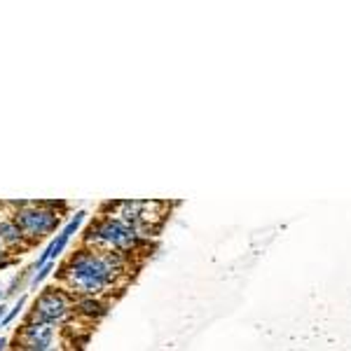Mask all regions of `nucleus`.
Segmentation results:
<instances>
[{"instance_id":"nucleus-5","label":"nucleus","mask_w":351,"mask_h":351,"mask_svg":"<svg viewBox=\"0 0 351 351\" xmlns=\"http://www.w3.org/2000/svg\"><path fill=\"white\" fill-rule=\"evenodd\" d=\"M112 307V298H73V314L77 321L94 326Z\"/></svg>"},{"instance_id":"nucleus-6","label":"nucleus","mask_w":351,"mask_h":351,"mask_svg":"<svg viewBox=\"0 0 351 351\" xmlns=\"http://www.w3.org/2000/svg\"><path fill=\"white\" fill-rule=\"evenodd\" d=\"M84 220H87V211H75V216H71V220H68L64 228L56 232V237L49 239V243H52V260H54V263H56V258H59L61 253L66 251L68 241L75 237V232L82 228Z\"/></svg>"},{"instance_id":"nucleus-3","label":"nucleus","mask_w":351,"mask_h":351,"mask_svg":"<svg viewBox=\"0 0 351 351\" xmlns=\"http://www.w3.org/2000/svg\"><path fill=\"white\" fill-rule=\"evenodd\" d=\"M12 213L14 223L19 225L21 234L28 246L45 237L61 230V211L66 208L64 202H10L5 204Z\"/></svg>"},{"instance_id":"nucleus-7","label":"nucleus","mask_w":351,"mask_h":351,"mask_svg":"<svg viewBox=\"0 0 351 351\" xmlns=\"http://www.w3.org/2000/svg\"><path fill=\"white\" fill-rule=\"evenodd\" d=\"M0 241H3V246L8 248L10 253L21 251V248L28 246L24 234H21V230H19V225L14 223L12 213H5V216L0 218Z\"/></svg>"},{"instance_id":"nucleus-11","label":"nucleus","mask_w":351,"mask_h":351,"mask_svg":"<svg viewBox=\"0 0 351 351\" xmlns=\"http://www.w3.org/2000/svg\"><path fill=\"white\" fill-rule=\"evenodd\" d=\"M8 344H10L8 337H0V351H8Z\"/></svg>"},{"instance_id":"nucleus-10","label":"nucleus","mask_w":351,"mask_h":351,"mask_svg":"<svg viewBox=\"0 0 351 351\" xmlns=\"http://www.w3.org/2000/svg\"><path fill=\"white\" fill-rule=\"evenodd\" d=\"M5 314H8V304H5V302H0V324H3Z\"/></svg>"},{"instance_id":"nucleus-12","label":"nucleus","mask_w":351,"mask_h":351,"mask_svg":"<svg viewBox=\"0 0 351 351\" xmlns=\"http://www.w3.org/2000/svg\"><path fill=\"white\" fill-rule=\"evenodd\" d=\"M0 218H3V216H0Z\"/></svg>"},{"instance_id":"nucleus-4","label":"nucleus","mask_w":351,"mask_h":351,"mask_svg":"<svg viewBox=\"0 0 351 351\" xmlns=\"http://www.w3.org/2000/svg\"><path fill=\"white\" fill-rule=\"evenodd\" d=\"M26 319L38 321V324H49L56 328L73 326L75 314H73V295L66 293L61 286H47L36 298L33 307L28 309Z\"/></svg>"},{"instance_id":"nucleus-8","label":"nucleus","mask_w":351,"mask_h":351,"mask_svg":"<svg viewBox=\"0 0 351 351\" xmlns=\"http://www.w3.org/2000/svg\"><path fill=\"white\" fill-rule=\"evenodd\" d=\"M26 302H28V298H26V295H19V298H16V302L8 309V314H5V319H3V324H0V328L12 326V321H16V316H19L21 311H24Z\"/></svg>"},{"instance_id":"nucleus-1","label":"nucleus","mask_w":351,"mask_h":351,"mask_svg":"<svg viewBox=\"0 0 351 351\" xmlns=\"http://www.w3.org/2000/svg\"><path fill=\"white\" fill-rule=\"evenodd\" d=\"M134 274V256L101 253L82 246L59 267V286L73 298H112Z\"/></svg>"},{"instance_id":"nucleus-9","label":"nucleus","mask_w":351,"mask_h":351,"mask_svg":"<svg viewBox=\"0 0 351 351\" xmlns=\"http://www.w3.org/2000/svg\"><path fill=\"white\" fill-rule=\"evenodd\" d=\"M54 265H56L54 260H49V263L43 265L38 271H33V276H31V288H33V291H38V286H43L45 281H47V276L54 271Z\"/></svg>"},{"instance_id":"nucleus-2","label":"nucleus","mask_w":351,"mask_h":351,"mask_svg":"<svg viewBox=\"0 0 351 351\" xmlns=\"http://www.w3.org/2000/svg\"><path fill=\"white\" fill-rule=\"evenodd\" d=\"M152 237L145 232L132 228L112 213H101L87 228V234L82 239V246L94 248L101 253H127V256H136L150 243Z\"/></svg>"}]
</instances>
